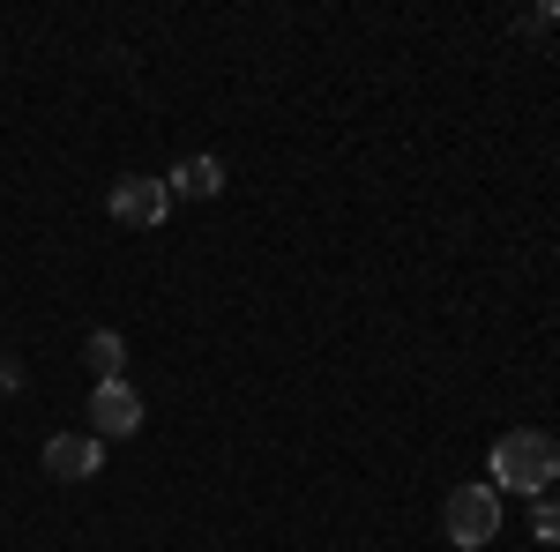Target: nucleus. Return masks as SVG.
Listing matches in <instances>:
<instances>
[{"label": "nucleus", "instance_id": "4", "mask_svg": "<svg viewBox=\"0 0 560 552\" xmlns=\"http://www.w3.org/2000/svg\"><path fill=\"white\" fill-rule=\"evenodd\" d=\"M90 433L97 441H135L142 433V396L128 381H97L90 388Z\"/></svg>", "mask_w": 560, "mask_h": 552}, {"label": "nucleus", "instance_id": "5", "mask_svg": "<svg viewBox=\"0 0 560 552\" xmlns=\"http://www.w3.org/2000/svg\"><path fill=\"white\" fill-rule=\"evenodd\" d=\"M97 463H105V441L97 433H52L45 441V478H60V485L97 478Z\"/></svg>", "mask_w": 560, "mask_h": 552}, {"label": "nucleus", "instance_id": "3", "mask_svg": "<svg viewBox=\"0 0 560 552\" xmlns=\"http://www.w3.org/2000/svg\"><path fill=\"white\" fill-rule=\"evenodd\" d=\"M105 210L120 216V224H135V232H158L165 210H173V187L150 179V172H120V179L105 187Z\"/></svg>", "mask_w": 560, "mask_h": 552}, {"label": "nucleus", "instance_id": "2", "mask_svg": "<svg viewBox=\"0 0 560 552\" xmlns=\"http://www.w3.org/2000/svg\"><path fill=\"white\" fill-rule=\"evenodd\" d=\"M441 530H448V545L456 552H478V545H493L501 538V493L493 485H456L448 501H441Z\"/></svg>", "mask_w": 560, "mask_h": 552}, {"label": "nucleus", "instance_id": "8", "mask_svg": "<svg viewBox=\"0 0 560 552\" xmlns=\"http://www.w3.org/2000/svg\"><path fill=\"white\" fill-rule=\"evenodd\" d=\"M530 538L538 545H560V501H530Z\"/></svg>", "mask_w": 560, "mask_h": 552}, {"label": "nucleus", "instance_id": "1", "mask_svg": "<svg viewBox=\"0 0 560 552\" xmlns=\"http://www.w3.org/2000/svg\"><path fill=\"white\" fill-rule=\"evenodd\" d=\"M553 478H560L553 433L516 425V433H501V441H493V463H486V485H493V493H530V501H546V485H553Z\"/></svg>", "mask_w": 560, "mask_h": 552}, {"label": "nucleus", "instance_id": "7", "mask_svg": "<svg viewBox=\"0 0 560 552\" xmlns=\"http://www.w3.org/2000/svg\"><path fill=\"white\" fill-rule=\"evenodd\" d=\"M83 359H90V374H97V381H128V343H120V329H90Z\"/></svg>", "mask_w": 560, "mask_h": 552}, {"label": "nucleus", "instance_id": "6", "mask_svg": "<svg viewBox=\"0 0 560 552\" xmlns=\"http://www.w3.org/2000/svg\"><path fill=\"white\" fill-rule=\"evenodd\" d=\"M165 187H173L179 202H217L224 195V157H179L165 172Z\"/></svg>", "mask_w": 560, "mask_h": 552}, {"label": "nucleus", "instance_id": "9", "mask_svg": "<svg viewBox=\"0 0 560 552\" xmlns=\"http://www.w3.org/2000/svg\"><path fill=\"white\" fill-rule=\"evenodd\" d=\"M0 388H23V366L15 359H0Z\"/></svg>", "mask_w": 560, "mask_h": 552}]
</instances>
